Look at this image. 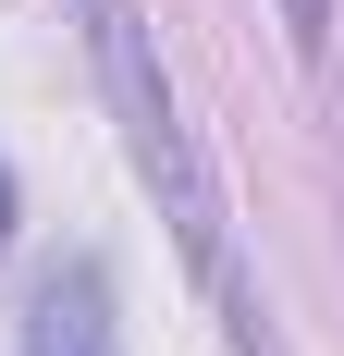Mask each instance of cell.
Here are the masks:
<instances>
[{
    "label": "cell",
    "instance_id": "2",
    "mask_svg": "<svg viewBox=\"0 0 344 356\" xmlns=\"http://www.w3.org/2000/svg\"><path fill=\"white\" fill-rule=\"evenodd\" d=\"M25 356H123V295H111V258H62L25 307Z\"/></svg>",
    "mask_w": 344,
    "mask_h": 356
},
{
    "label": "cell",
    "instance_id": "1",
    "mask_svg": "<svg viewBox=\"0 0 344 356\" xmlns=\"http://www.w3.org/2000/svg\"><path fill=\"white\" fill-rule=\"evenodd\" d=\"M74 13H86V62H99V99L123 111V147H136L148 197H160V221L185 234V270L209 283V307L234 320V344H246V356H271V320H258V283H246V258H234L221 184H209L197 136H185V99H172L160 49H148V13H136V0H74Z\"/></svg>",
    "mask_w": 344,
    "mask_h": 356
},
{
    "label": "cell",
    "instance_id": "3",
    "mask_svg": "<svg viewBox=\"0 0 344 356\" xmlns=\"http://www.w3.org/2000/svg\"><path fill=\"white\" fill-rule=\"evenodd\" d=\"M283 37H295V62L332 49V0H283Z\"/></svg>",
    "mask_w": 344,
    "mask_h": 356
},
{
    "label": "cell",
    "instance_id": "4",
    "mask_svg": "<svg viewBox=\"0 0 344 356\" xmlns=\"http://www.w3.org/2000/svg\"><path fill=\"white\" fill-rule=\"evenodd\" d=\"M13 221H25V197H13V172H0V246H13Z\"/></svg>",
    "mask_w": 344,
    "mask_h": 356
}]
</instances>
